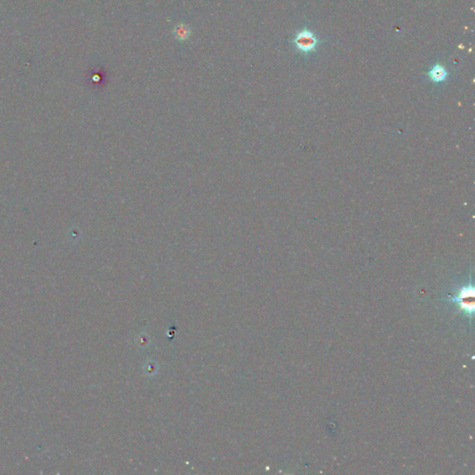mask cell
<instances>
[{"label":"cell","instance_id":"1","mask_svg":"<svg viewBox=\"0 0 475 475\" xmlns=\"http://www.w3.org/2000/svg\"><path fill=\"white\" fill-rule=\"evenodd\" d=\"M451 301L457 304L461 312L471 318L474 312V288L471 284L463 286L457 291L451 298Z\"/></svg>","mask_w":475,"mask_h":475},{"label":"cell","instance_id":"2","mask_svg":"<svg viewBox=\"0 0 475 475\" xmlns=\"http://www.w3.org/2000/svg\"><path fill=\"white\" fill-rule=\"evenodd\" d=\"M294 44L299 51L307 54L316 49L319 44V39L311 31L304 29L297 33L294 39Z\"/></svg>","mask_w":475,"mask_h":475},{"label":"cell","instance_id":"3","mask_svg":"<svg viewBox=\"0 0 475 475\" xmlns=\"http://www.w3.org/2000/svg\"><path fill=\"white\" fill-rule=\"evenodd\" d=\"M172 33H173L174 39H176L179 42H184L189 38V36L192 35V30L188 25L181 23L174 26Z\"/></svg>","mask_w":475,"mask_h":475},{"label":"cell","instance_id":"4","mask_svg":"<svg viewBox=\"0 0 475 475\" xmlns=\"http://www.w3.org/2000/svg\"><path fill=\"white\" fill-rule=\"evenodd\" d=\"M429 78L433 81V83H442L447 77V71L441 65L433 66L431 71L428 73Z\"/></svg>","mask_w":475,"mask_h":475}]
</instances>
